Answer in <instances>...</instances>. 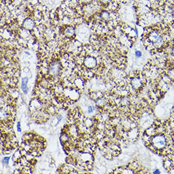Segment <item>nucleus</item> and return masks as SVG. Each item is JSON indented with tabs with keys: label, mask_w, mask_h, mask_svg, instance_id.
<instances>
[{
	"label": "nucleus",
	"mask_w": 174,
	"mask_h": 174,
	"mask_svg": "<svg viewBox=\"0 0 174 174\" xmlns=\"http://www.w3.org/2000/svg\"><path fill=\"white\" fill-rule=\"evenodd\" d=\"M166 128L159 125V127H155V132L151 136H148L144 134L143 139L145 143L150 150L154 152L163 153L169 148V141L172 139H169V134L165 132Z\"/></svg>",
	"instance_id": "obj_1"
},
{
	"label": "nucleus",
	"mask_w": 174,
	"mask_h": 174,
	"mask_svg": "<svg viewBox=\"0 0 174 174\" xmlns=\"http://www.w3.org/2000/svg\"><path fill=\"white\" fill-rule=\"evenodd\" d=\"M146 46H151L153 48H160L165 44V40L161 33L158 30L149 32L148 36L144 40Z\"/></svg>",
	"instance_id": "obj_2"
},
{
	"label": "nucleus",
	"mask_w": 174,
	"mask_h": 174,
	"mask_svg": "<svg viewBox=\"0 0 174 174\" xmlns=\"http://www.w3.org/2000/svg\"><path fill=\"white\" fill-rule=\"evenodd\" d=\"M62 65L58 60L53 61L48 67V74L51 78L58 77L62 72Z\"/></svg>",
	"instance_id": "obj_3"
},
{
	"label": "nucleus",
	"mask_w": 174,
	"mask_h": 174,
	"mask_svg": "<svg viewBox=\"0 0 174 174\" xmlns=\"http://www.w3.org/2000/svg\"><path fill=\"white\" fill-rule=\"evenodd\" d=\"M98 61L94 56L88 55L84 58L83 65L87 69H93L97 67Z\"/></svg>",
	"instance_id": "obj_4"
},
{
	"label": "nucleus",
	"mask_w": 174,
	"mask_h": 174,
	"mask_svg": "<svg viewBox=\"0 0 174 174\" xmlns=\"http://www.w3.org/2000/svg\"><path fill=\"white\" fill-rule=\"evenodd\" d=\"M143 79H142L139 76H134V77L132 78L130 81V84L134 90L139 91L144 87L145 81H144Z\"/></svg>",
	"instance_id": "obj_5"
},
{
	"label": "nucleus",
	"mask_w": 174,
	"mask_h": 174,
	"mask_svg": "<svg viewBox=\"0 0 174 174\" xmlns=\"http://www.w3.org/2000/svg\"><path fill=\"white\" fill-rule=\"evenodd\" d=\"M35 26V21L31 19V18H27L26 19L22 22V27L24 29H27L28 31H31L34 29Z\"/></svg>",
	"instance_id": "obj_6"
},
{
	"label": "nucleus",
	"mask_w": 174,
	"mask_h": 174,
	"mask_svg": "<svg viewBox=\"0 0 174 174\" xmlns=\"http://www.w3.org/2000/svg\"><path fill=\"white\" fill-rule=\"evenodd\" d=\"M63 34L67 37L72 38L76 34V29L73 26H67L63 31Z\"/></svg>",
	"instance_id": "obj_7"
},
{
	"label": "nucleus",
	"mask_w": 174,
	"mask_h": 174,
	"mask_svg": "<svg viewBox=\"0 0 174 174\" xmlns=\"http://www.w3.org/2000/svg\"><path fill=\"white\" fill-rule=\"evenodd\" d=\"M27 83H28V78L24 77L22 80V89L24 94H27L28 93V87H27Z\"/></svg>",
	"instance_id": "obj_8"
},
{
	"label": "nucleus",
	"mask_w": 174,
	"mask_h": 174,
	"mask_svg": "<svg viewBox=\"0 0 174 174\" xmlns=\"http://www.w3.org/2000/svg\"><path fill=\"white\" fill-rule=\"evenodd\" d=\"M101 17L102 19L105 20H110L111 19V14L108 11H103L101 13Z\"/></svg>",
	"instance_id": "obj_9"
},
{
	"label": "nucleus",
	"mask_w": 174,
	"mask_h": 174,
	"mask_svg": "<svg viewBox=\"0 0 174 174\" xmlns=\"http://www.w3.org/2000/svg\"><path fill=\"white\" fill-rule=\"evenodd\" d=\"M46 110V111L49 113V114H55L56 112H57V108H56L55 106L53 105L48 106Z\"/></svg>",
	"instance_id": "obj_10"
},
{
	"label": "nucleus",
	"mask_w": 174,
	"mask_h": 174,
	"mask_svg": "<svg viewBox=\"0 0 174 174\" xmlns=\"http://www.w3.org/2000/svg\"><path fill=\"white\" fill-rule=\"evenodd\" d=\"M167 76L169 77V79L171 81H174V67L173 68L170 69L167 72Z\"/></svg>",
	"instance_id": "obj_11"
},
{
	"label": "nucleus",
	"mask_w": 174,
	"mask_h": 174,
	"mask_svg": "<svg viewBox=\"0 0 174 174\" xmlns=\"http://www.w3.org/2000/svg\"><path fill=\"white\" fill-rule=\"evenodd\" d=\"M93 0H80V2L81 4L84 5H88L93 1Z\"/></svg>",
	"instance_id": "obj_12"
},
{
	"label": "nucleus",
	"mask_w": 174,
	"mask_h": 174,
	"mask_svg": "<svg viewBox=\"0 0 174 174\" xmlns=\"http://www.w3.org/2000/svg\"><path fill=\"white\" fill-rule=\"evenodd\" d=\"M100 1L102 3H103V4L108 5V4H110L111 2H112L113 0H100Z\"/></svg>",
	"instance_id": "obj_13"
},
{
	"label": "nucleus",
	"mask_w": 174,
	"mask_h": 174,
	"mask_svg": "<svg viewBox=\"0 0 174 174\" xmlns=\"http://www.w3.org/2000/svg\"><path fill=\"white\" fill-rule=\"evenodd\" d=\"M142 55H143V54H142V52L141 51L137 50V51H136V52H135V55H136V57H137V58L141 57Z\"/></svg>",
	"instance_id": "obj_14"
},
{
	"label": "nucleus",
	"mask_w": 174,
	"mask_h": 174,
	"mask_svg": "<svg viewBox=\"0 0 174 174\" xmlns=\"http://www.w3.org/2000/svg\"><path fill=\"white\" fill-rule=\"evenodd\" d=\"M17 129L18 132H21V131H22V129H21V127H20V122H18Z\"/></svg>",
	"instance_id": "obj_15"
},
{
	"label": "nucleus",
	"mask_w": 174,
	"mask_h": 174,
	"mask_svg": "<svg viewBox=\"0 0 174 174\" xmlns=\"http://www.w3.org/2000/svg\"><path fill=\"white\" fill-rule=\"evenodd\" d=\"M9 159H10V157H5L3 159V162H4L5 163H8Z\"/></svg>",
	"instance_id": "obj_16"
},
{
	"label": "nucleus",
	"mask_w": 174,
	"mask_h": 174,
	"mask_svg": "<svg viewBox=\"0 0 174 174\" xmlns=\"http://www.w3.org/2000/svg\"><path fill=\"white\" fill-rule=\"evenodd\" d=\"M93 109H94V108L92 107V106H89V107H88V113H91L93 112Z\"/></svg>",
	"instance_id": "obj_17"
},
{
	"label": "nucleus",
	"mask_w": 174,
	"mask_h": 174,
	"mask_svg": "<svg viewBox=\"0 0 174 174\" xmlns=\"http://www.w3.org/2000/svg\"><path fill=\"white\" fill-rule=\"evenodd\" d=\"M57 119H58V122H60V120L62 119V116H58L57 117Z\"/></svg>",
	"instance_id": "obj_18"
},
{
	"label": "nucleus",
	"mask_w": 174,
	"mask_h": 174,
	"mask_svg": "<svg viewBox=\"0 0 174 174\" xmlns=\"http://www.w3.org/2000/svg\"><path fill=\"white\" fill-rule=\"evenodd\" d=\"M172 55L174 56V46L173 47V48L172 49Z\"/></svg>",
	"instance_id": "obj_19"
},
{
	"label": "nucleus",
	"mask_w": 174,
	"mask_h": 174,
	"mask_svg": "<svg viewBox=\"0 0 174 174\" xmlns=\"http://www.w3.org/2000/svg\"><path fill=\"white\" fill-rule=\"evenodd\" d=\"M153 173H160V172H159V170H156V171H155Z\"/></svg>",
	"instance_id": "obj_20"
}]
</instances>
